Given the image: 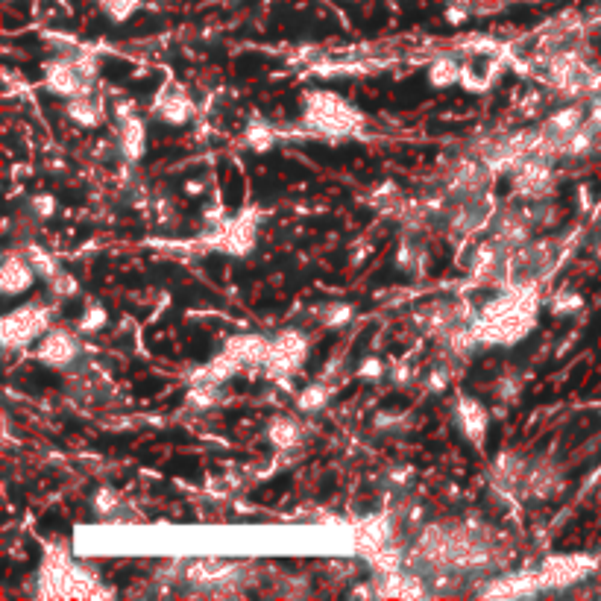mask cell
I'll return each mask as SVG.
<instances>
[{"mask_svg": "<svg viewBox=\"0 0 601 601\" xmlns=\"http://www.w3.org/2000/svg\"><path fill=\"white\" fill-rule=\"evenodd\" d=\"M396 267H402L405 273L417 276L423 267H426V247L423 244H414L411 238L402 241L399 253H396Z\"/></svg>", "mask_w": 601, "mask_h": 601, "instance_id": "f1b7e54d", "label": "cell"}, {"mask_svg": "<svg viewBox=\"0 0 601 601\" xmlns=\"http://www.w3.org/2000/svg\"><path fill=\"white\" fill-rule=\"evenodd\" d=\"M552 314L555 317H572V314H578L581 308H584V297L581 294H575V291H558L555 297H552Z\"/></svg>", "mask_w": 601, "mask_h": 601, "instance_id": "e575fe53", "label": "cell"}, {"mask_svg": "<svg viewBox=\"0 0 601 601\" xmlns=\"http://www.w3.org/2000/svg\"><path fill=\"white\" fill-rule=\"evenodd\" d=\"M21 253L27 256V261L36 267V273H39V279H50V276H56L59 270H62V264L56 261V256H50L47 250H42L39 244H27V247H21Z\"/></svg>", "mask_w": 601, "mask_h": 601, "instance_id": "f546056e", "label": "cell"}, {"mask_svg": "<svg viewBox=\"0 0 601 601\" xmlns=\"http://www.w3.org/2000/svg\"><path fill=\"white\" fill-rule=\"evenodd\" d=\"M470 18V3L467 0H455L449 9H446V21L449 24H464Z\"/></svg>", "mask_w": 601, "mask_h": 601, "instance_id": "b9f144b4", "label": "cell"}, {"mask_svg": "<svg viewBox=\"0 0 601 601\" xmlns=\"http://www.w3.org/2000/svg\"><path fill=\"white\" fill-rule=\"evenodd\" d=\"M276 129L270 127L264 118H253L247 129H244V141H247V147L253 150V153H267V150H273V144H276Z\"/></svg>", "mask_w": 601, "mask_h": 601, "instance_id": "4316f807", "label": "cell"}, {"mask_svg": "<svg viewBox=\"0 0 601 601\" xmlns=\"http://www.w3.org/2000/svg\"><path fill=\"white\" fill-rule=\"evenodd\" d=\"M302 124L326 138H355L364 132L367 118L341 94L314 88L302 97Z\"/></svg>", "mask_w": 601, "mask_h": 601, "instance_id": "7a4b0ae2", "label": "cell"}, {"mask_svg": "<svg viewBox=\"0 0 601 601\" xmlns=\"http://www.w3.org/2000/svg\"><path fill=\"white\" fill-rule=\"evenodd\" d=\"M393 537H396V525L387 514L367 516L352 528V546H355L358 555H364L367 560L379 555L385 546H390Z\"/></svg>", "mask_w": 601, "mask_h": 601, "instance_id": "5bb4252c", "label": "cell"}, {"mask_svg": "<svg viewBox=\"0 0 601 601\" xmlns=\"http://www.w3.org/2000/svg\"><path fill=\"white\" fill-rule=\"evenodd\" d=\"M150 112H153V118H159L162 124L185 127V124L194 118V100L188 97V91L179 86V83H168V86L159 88V94L153 97Z\"/></svg>", "mask_w": 601, "mask_h": 601, "instance_id": "2e32d148", "label": "cell"}, {"mask_svg": "<svg viewBox=\"0 0 601 601\" xmlns=\"http://www.w3.org/2000/svg\"><path fill=\"white\" fill-rule=\"evenodd\" d=\"M455 423H458L461 434L473 443L475 449H484V437H487V429H490V414L475 396H461L458 399Z\"/></svg>", "mask_w": 601, "mask_h": 601, "instance_id": "ac0fdd59", "label": "cell"}, {"mask_svg": "<svg viewBox=\"0 0 601 601\" xmlns=\"http://www.w3.org/2000/svg\"><path fill=\"white\" fill-rule=\"evenodd\" d=\"M65 115L83 129H94L100 127L106 121V109L103 103L94 97V94H83V97H71L68 106H65Z\"/></svg>", "mask_w": 601, "mask_h": 601, "instance_id": "7402d4cb", "label": "cell"}, {"mask_svg": "<svg viewBox=\"0 0 601 601\" xmlns=\"http://www.w3.org/2000/svg\"><path fill=\"white\" fill-rule=\"evenodd\" d=\"M332 396H335V387L332 382H314V385L302 387L300 396H297V408H300L302 414H320L329 402H332Z\"/></svg>", "mask_w": 601, "mask_h": 601, "instance_id": "484cf974", "label": "cell"}, {"mask_svg": "<svg viewBox=\"0 0 601 601\" xmlns=\"http://www.w3.org/2000/svg\"><path fill=\"white\" fill-rule=\"evenodd\" d=\"M511 185L514 194L525 203H537V200H549L555 191V168L549 156L531 153L525 156L514 171H511Z\"/></svg>", "mask_w": 601, "mask_h": 601, "instance_id": "52a82bcc", "label": "cell"}, {"mask_svg": "<svg viewBox=\"0 0 601 601\" xmlns=\"http://www.w3.org/2000/svg\"><path fill=\"white\" fill-rule=\"evenodd\" d=\"M540 288L508 285L473 314V332L484 346H516L537 326Z\"/></svg>", "mask_w": 601, "mask_h": 601, "instance_id": "6da1fadb", "label": "cell"}, {"mask_svg": "<svg viewBox=\"0 0 601 601\" xmlns=\"http://www.w3.org/2000/svg\"><path fill=\"white\" fill-rule=\"evenodd\" d=\"M385 373H387V367L382 358H364V361H361V367L355 370V376H358V379H364V382H376V379H382Z\"/></svg>", "mask_w": 601, "mask_h": 601, "instance_id": "74e56055", "label": "cell"}, {"mask_svg": "<svg viewBox=\"0 0 601 601\" xmlns=\"http://www.w3.org/2000/svg\"><path fill=\"white\" fill-rule=\"evenodd\" d=\"M36 279H39V273L24 253H6L3 264H0V294L6 300L27 294L36 285Z\"/></svg>", "mask_w": 601, "mask_h": 601, "instance_id": "e0dca14e", "label": "cell"}, {"mask_svg": "<svg viewBox=\"0 0 601 601\" xmlns=\"http://www.w3.org/2000/svg\"><path fill=\"white\" fill-rule=\"evenodd\" d=\"M593 569H596V560L587 558V555H555V558L546 560L537 572H540L543 590H563V587L584 581Z\"/></svg>", "mask_w": 601, "mask_h": 601, "instance_id": "7c38bea8", "label": "cell"}, {"mask_svg": "<svg viewBox=\"0 0 601 601\" xmlns=\"http://www.w3.org/2000/svg\"><path fill=\"white\" fill-rule=\"evenodd\" d=\"M97 6H100V12H103L109 21L124 24V21H129V18L138 12L141 0H97Z\"/></svg>", "mask_w": 601, "mask_h": 601, "instance_id": "836d02e7", "label": "cell"}, {"mask_svg": "<svg viewBox=\"0 0 601 601\" xmlns=\"http://www.w3.org/2000/svg\"><path fill=\"white\" fill-rule=\"evenodd\" d=\"M560 490V473L549 464V461H537L531 464V473H528V496L534 499H549Z\"/></svg>", "mask_w": 601, "mask_h": 601, "instance_id": "603a6c76", "label": "cell"}, {"mask_svg": "<svg viewBox=\"0 0 601 601\" xmlns=\"http://www.w3.org/2000/svg\"><path fill=\"white\" fill-rule=\"evenodd\" d=\"M390 376H393V382H396V385H408V382H411V376H414V370H411L408 364H396V367L390 370Z\"/></svg>", "mask_w": 601, "mask_h": 601, "instance_id": "7bdbcfd3", "label": "cell"}, {"mask_svg": "<svg viewBox=\"0 0 601 601\" xmlns=\"http://www.w3.org/2000/svg\"><path fill=\"white\" fill-rule=\"evenodd\" d=\"M77 335H80L77 329L74 332H68V329H50L42 341H39V349H36L39 361L47 364V367H56V370L74 367L80 361V355H83V341Z\"/></svg>", "mask_w": 601, "mask_h": 601, "instance_id": "4fadbf2b", "label": "cell"}, {"mask_svg": "<svg viewBox=\"0 0 601 601\" xmlns=\"http://www.w3.org/2000/svg\"><path fill=\"white\" fill-rule=\"evenodd\" d=\"M118 150L127 162H138L147 153V127L138 115H124L118 124Z\"/></svg>", "mask_w": 601, "mask_h": 601, "instance_id": "44dd1931", "label": "cell"}, {"mask_svg": "<svg viewBox=\"0 0 601 601\" xmlns=\"http://www.w3.org/2000/svg\"><path fill=\"white\" fill-rule=\"evenodd\" d=\"M39 593L44 599H94L103 590L97 575L88 572L83 563H77L68 552L50 549L39 572Z\"/></svg>", "mask_w": 601, "mask_h": 601, "instance_id": "3957f363", "label": "cell"}, {"mask_svg": "<svg viewBox=\"0 0 601 601\" xmlns=\"http://www.w3.org/2000/svg\"><path fill=\"white\" fill-rule=\"evenodd\" d=\"M97 59L83 47H68L56 59L44 62V88L56 97H83L94 94L97 80Z\"/></svg>", "mask_w": 601, "mask_h": 601, "instance_id": "277c9868", "label": "cell"}, {"mask_svg": "<svg viewBox=\"0 0 601 601\" xmlns=\"http://www.w3.org/2000/svg\"><path fill=\"white\" fill-rule=\"evenodd\" d=\"M543 584H540V572L534 575H511V578H502L499 584H490L484 587L481 593L484 596H534L540 593Z\"/></svg>", "mask_w": 601, "mask_h": 601, "instance_id": "cb8c5ba5", "label": "cell"}, {"mask_svg": "<svg viewBox=\"0 0 601 601\" xmlns=\"http://www.w3.org/2000/svg\"><path fill=\"white\" fill-rule=\"evenodd\" d=\"M352 317H355V308L346 302H329L323 308V326H329V329H341Z\"/></svg>", "mask_w": 601, "mask_h": 601, "instance_id": "d590c367", "label": "cell"}, {"mask_svg": "<svg viewBox=\"0 0 601 601\" xmlns=\"http://www.w3.org/2000/svg\"><path fill=\"white\" fill-rule=\"evenodd\" d=\"M308 352H311V344L302 332L297 329L279 332L276 338H270V355L264 364V376L279 385H288L300 373L302 364L308 361Z\"/></svg>", "mask_w": 601, "mask_h": 601, "instance_id": "8992f818", "label": "cell"}, {"mask_svg": "<svg viewBox=\"0 0 601 601\" xmlns=\"http://www.w3.org/2000/svg\"><path fill=\"white\" fill-rule=\"evenodd\" d=\"M534 229H537V223H534L528 203H522V206L514 203V206H502L496 212L493 223H490V238L499 241L505 250H516V247H522L534 238Z\"/></svg>", "mask_w": 601, "mask_h": 601, "instance_id": "9c48e42d", "label": "cell"}, {"mask_svg": "<svg viewBox=\"0 0 601 601\" xmlns=\"http://www.w3.org/2000/svg\"><path fill=\"white\" fill-rule=\"evenodd\" d=\"M91 505H94V514L103 516V519H121V511H124L121 508V496L112 487H100L94 493Z\"/></svg>", "mask_w": 601, "mask_h": 601, "instance_id": "d6a6232c", "label": "cell"}, {"mask_svg": "<svg viewBox=\"0 0 601 601\" xmlns=\"http://www.w3.org/2000/svg\"><path fill=\"white\" fill-rule=\"evenodd\" d=\"M47 291H50V297H53V300H71V297H77V294H80V282H77V276H74V273H68V270L62 267L56 276H50V279H47Z\"/></svg>", "mask_w": 601, "mask_h": 601, "instance_id": "1f68e13d", "label": "cell"}, {"mask_svg": "<svg viewBox=\"0 0 601 601\" xmlns=\"http://www.w3.org/2000/svg\"><path fill=\"white\" fill-rule=\"evenodd\" d=\"M27 209L44 223V220H50V217L56 215V197L53 194H33L30 203H27Z\"/></svg>", "mask_w": 601, "mask_h": 601, "instance_id": "8d00e7d4", "label": "cell"}, {"mask_svg": "<svg viewBox=\"0 0 601 601\" xmlns=\"http://www.w3.org/2000/svg\"><path fill=\"white\" fill-rule=\"evenodd\" d=\"M267 440H270V446H276V449H294V446H300L302 443V426L297 417H276L270 426H267Z\"/></svg>", "mask_w": 601, "mask_h": 601, "instance_id": "d4e9b609", "label": "cell"}, {"mask_svg": "<svg viewBox=\"0 0 601 601\" xmlns=\"http://www.w3.org/2000/svg\"><path fill=\"white\" fill-rule=\"evenodd\" d=\"M376 593L379 596H390V599H420V596H426V581L417 572L396 569V572L379 575Z\"/></svg>", "mask_w": 601, "mask_h": 601, "instance_id": "ffe728a7", "label": "cell"}, {"mask_svg": "<svg viewBox=\"0 0 601 601\" xmlns=\"http://www.w3.org/2000/svg\"><path fill=\"white\" fill-rule=\"evenodd\" d=\"M464 77V65H458L455 59H434L429 65V83L434 88L458 86Z\"/></svg>", "mask_w": 601, "mask_h": 601, "instance_id": "83f0119b", "label": "cell"}, {"mask_svg": "<svg viewBox=\"0 0 601 601\" xmlns=\"http://www.w3.org/2000/svg\"><path fill=\"white\" fill-rule=\"evenodd\" d=\"M496 182V171L481 159V156H467V159H458L443 179V191L449 194L452 203L458 200H470L478 197L484 191H490V185Z\"/></svg>", "mask_w": 601, "mask_h": 601, "instance_id": "ba28073f", "label": "cell"}, {"mask_svg": "<svg viewBox=\"0 0 601 601\" xmlns=\"http://www.w3.org/2000/svg\"><path fill=\"white\" fill-rule=\"evenodd\" d=\"M106 323H109V311L100 305V302H88L86 311L80 314V320H77V332L80 335H97V332H103L106 329Z\"/></svg>", "mask_w": 601, "mask_h": 601, "instance_id": "4dcf8cb0", "label": "cell"}, {"mask_svg": "<svg viewBox=\"0 0 601 601\" xmlns=\"http://www.w3.org/2000/svg\"><path fill=\"white\" fill-rule=\"evenodd\" d=\"M408 423V414L405 411H382L379 417H376V429H402Z\"/></svg>", "mask_w": 601, "mask_h": 601, "instance_id": "ab89813d", "label": "cell"}, {"mask_svg": "<svg viewBox=\"0 0 601 601\" xmlns=\"http://www.w3.org/2000/svg\"><path fill=\"white\" fill-rule=\"evenodd\" d=\"M223 352H229V355L241 364V370H244V367H258V370H264L267 355H270V338H264V335H238V338H229V341H226Z\"/></svg>", "mask_w": 601, "mask_h": 601, "instance_id": "d6986e66", "label": "cell"}, {"mask_svg": "<svg viewBox=\"0 0 601 601\" xmlns=\"http://www.w3.org/2000/svg\"><path fill=\"white\" fill-rule=\"evenodd\" d=\"M50 323H53V311L44 302L18 305L0 320V344L6 349H24L36 344L50 332Z\"/></svg>", "mask_w": 601, "mask_h": 601, "instance_id": "5b68a950", "label": "cell"}, {"mask_svg": "<svg viewBox=\"0 0 601 601\" xmlns=\"http://www.w3.org/2000/svg\"><path fill=\"white\" fill-rule=\"evenodd\" d=\"M426 387L431 393H443L449 387V367L446 364H434L429 373H426Z\"/></svg>", "mask_w": 601, "mask_h": 601, "instance_id": "f35d334b", "label": "cell"}, {"mask_svg": "<svg viewBox=\"0 0 601 601\" xmlns=\"http://www.w3.org/2000/svg\"><path fill=\"white\" fill-rule=\"evenodd\" d=\"M496 212H499V206H496L493 194L484 191V194H478V197L452 203L449 226H452L458 235H475V232H481V229H490Z\"/></svg>", "mask_w": 601, "mask_h": 601, "instance_id": "30bf717a", "label": "cell"}, {"mask_svg": "<svg viewBox=\"0 0 601 601\" xmlns=\"http://www.w3.org/2000/svg\"><path fill=\"white\" fill-rule=\"evenodd\" d=\"M411 478H414V470H411V467H393V470L387 473L385 484L387 487H393V490H405Z\"/></svg>", "mask_w": 601, "mask_h": 601, "instance_id": "60d3db41", "label": "cell"}, {"mask_svg": "<svg viewBox=\"0 0 601 601\" xmlns=\"http://www.w3.org/2000/svg\"><path fill=\"white\" fill-rule=\"evenodd\" d=\"M258 223L253 215H241L235 220H226L220 229H215L212 244L229 256H247L256 247Z\"/></svg>", "mask_w": 601, "mask_h": 601, "instance_id": "9a60e30c", "label": "cell"}, {"mask_svg": "<svg viewBox=\"0 0 601 601\" xmlns=\"http://www.w3.org/2000/svg\"><path fill=\"white\" fill-rule=\"evenodd\" d=\"M528 473H531V461L522 452H502L490 470L493 490L511 502L516 496H528Z\"/></svg>", "mask_w": 601, "mask_h": 601, "instance_id": "8fae6325", "label": "cell"}]
</instances>
